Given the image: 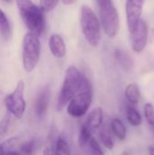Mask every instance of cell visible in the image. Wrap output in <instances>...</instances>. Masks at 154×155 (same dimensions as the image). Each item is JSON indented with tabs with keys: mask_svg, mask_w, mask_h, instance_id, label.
<instances>
[{
	"mask_svg": "<svg viewBox=\"0 0 154 155\" xmlns=\"http://www.w3.org/2000/svg\"><path fill=\"white\" fill-rule=\"evenodd\" d=\"M39 3L44 12H50L57 6L59 0H40Z\"/></svg>",
	"mask_w": 154,
	"mask_h": 155,
	"instance_id": "obj_25",
	"label": "cell"
},
{
	"mask_svg": "<svg viewBox=\"0 0 154 155\" xmlns=\"http://www.w3.org/2000/svg\"><path fill=\"white\" fill-rule=\"evenodd\" d=\"M18 139L16 137L9 138L0 143V154H17L15 149L17 145Z\"/></svg>",
	"mask_w": 154,
	"mask_h": 155,
	"instance_id": "obj_16",
	"label": "cell"
},
{
	"mask_svg": "<svg viewBox=\"0 0 154 155\" xmlns=\"http://www.w3.org/2000/svg\"><path fill=\"white\" fill-rule=\"evenodd\" d=\"M96 3L98 5L99 9L106 8V7H109L113 5V0H96Z\"/></svg>",
	"mask_w": 154,
	"mask_h": 155,
	"instance_id": "obj_27",
	"label": "cell"
},
{
	"mask_svg": "<svg viewBox=\"0 0 154 155\" xmlns=\"http://www.w3.org/2000/svg\"><path fill=\"white\" fill-rule=\"evenodd\" d=\"M5 1H8V2H9V1H11V0H5Z\"/></svg>",
	"mask_w": 154,
	"mask_h": 155,
	"instance_id": "obj_30",
	"label": "cell"
},
{
	"mask_svg": "<svg viewBox=\"0 0 154 155\" xmlns=\"http://www.w3.org/2000/svg\"><path fill=\"white\" fill-rule=\"evenodd\" d=\"M11 115L12 114L7 111L6 114L0 121V140H2L8 132L9 124H10V121H11Z\"/></svg>",
	"mask_w": 154,
	"mask_h": 155,
	"instance_id": "obj_23",
	"label": "cell"
},
{
	"mask_svg": "<svg viewBox=\"0 0 154 155\" xmlns=\"http://www.w3.org/2000/svg\"><path fill=\"white\" fill-rule=\"evenodd\" d=\"M23 22L31 33L40 35L45 25L43 9L34 5L32 0H15Z\"/></svg>",
	"mask_w": 154,
	"mask_h": 155,
	"instance_id": "obj_1",
	"label": "cell"
},
{
	"mask_svg": "<svg viewBox=\"0 0 154 155\" xmlns=\"http://www.w3.org/2000/svg\"><path fill=\"white\" fill-rule=\"evenodd\" d=\"M149 153L152 155H154V146L149 147Z\"/></svg>",
	"mask_w": 154,
	"mask_h": 155,
	"instance_id": "obj_29",
	"label": "cell"
},
{
	"mask_svg": "<svg viewBox=\"0 0 154 155\" xmlns=\"http://www.w3.org/2000/svg\"><path fill=\"white\" fill-rule=\"evenodd\" d=\"M131 35L133 50L137 54L142 53L146 47L148 39V27L146 23L141 19L136 29Z\"/></svg>",
	"mask_w": 154,
	"mask_h": 155,
	"instance_id": "obj_9",
	"label": "cell"
},
{
	"mask_svg": "<svg viewBox=\"0 0 154 155\" xmlns=\"http://www.w3.org/2000/svg\"><path fill=\"white\" fill-rule=\"evenodd\" d=\"M93 86L90 81L84 77L81 89L67 104V113L73 117L80 118L89 110L93 102Z\"/></svg>",
	"mask_w": 154,
	"mask_h": 155,
	"instance_id": "obj_4",
	"label": "cell"
},
{
	"mask_svg": "<svg viewBox=\"0 0 154 155\" xmlns=\"http://www.w3.org/2000/svg\"><path fill=\"white\" fill-rule=\"evenodd\" d=\"M92 137H93V133L91 131H89L84 125H82V128H81L80 134H79V137H78V143H79L80 147L83 150H84L86 148V146Z\"/></svg>",
	"mask_w": 154,
	"mask_h": 155,
	"instance_id": "obj_20",
	"label": "cell"
},
{
	"mask_svg": "<svg viewBox=\"0 0 154 155\" xmlns=\"http://www.w3.org/2000/svg\"><path fill=\"white\" fill-rule=\"evenodd\" d=\"M84 151L86 153H92V154H95V155H101L103 153V152L102 151L98 142L93 138L92 137L91 140L89 141L86 148L84 149Z\"/></svg>",
	"mask_w": 154,
	"mask_h": 155,
	"instance_id": "obj_22",
	"label": "cell"
},
{
	"mask_svg": "<svg viewBox=\"0 0 154 155\" xmlns=\"http://www.w3.org/2000/svg\"><path fill=\"white\" fill-rule=\"evenodd\" d=\"M144 115L149 124L154 127V106L152 104L147 103L144 105Z\"/></svg>",
	"mask_w": 154,
	"mask_h": 155,
	"instance_id": "obj_24",
	"label": "cell"
},
{
	"mask_svg": "<svg viewBox=\"0 0 154 155\" xmlns=\"http://www.w3.org/2000/svg\"><path fill=\"white\" fill-rule=\"evenodd\" d=\"M24 94L25 83L23 80H19L14 92L6 95L5 98V104L7 111L17 119H21L25 111L26 103Z\"/></svg>",
	"mask_w": 154,
	"mask_h": 155,
	"instance_id": "obj_6",
	"label": "cell"
},
{
	"mask_svg": "<svg viewBox=\"0 0 154 155\" xmlns=\"http://www.w3.org/2000/svg\"><path fill=\"white\" fill-rule=\"evenodd\" d=\"M22 46L23 66L27 73H30L36 67L40 59L41 44L38 35L31 32L25 34Z\"/></svg>",
	"mask_w": 154,
	"mask_h": 155,
	"instance_id": "obj_5",
	"label": "cell"
},
{
	"mask_svg": "<svg viewBox=\"0 0 154 155\" xmlns=\"http://www.w3.org/2000/svg\"><path fill=\"white\" fill-rule=\"evenodd\" d=\"M77 0H62L63 4L65 5H73L76 2Z\"/></svg>",
	"mask_w": 154,
	"mask_h": 155,
	"instance_id": "obj_28",
	"label": "cell"
},
{
	"mask_svg": "<svg viewBox=\"0 0 154 155\" xmlns=\"http://www.w3.org/2000/svg\"><path fill=\"white\" fill-rule=\"evenodd\" d=\"M111 129L114 135L120 140L124 141L126 138V128L120 119H113L111 122Z\"/></svg>",
	"mask_w": 154,
	"mask_h": 155,
	"instance_id": "obj_17",
	"label": "cell"
},
{
	"mask_svg": "<svg viewBox=\"0 0 154 155\" xmlns=\"http://www.w3.org/2000/svg\"><path fill=\"white\" fill-rule=\"evenodd\" d=\"M84 75L74 65H70L64 74V83L57 100V111L61 112L81 89Z\"/></svg>",
	"mask_w": 154,
	"mask_h": 155,
	"instance_id": "obj_2",
	"label": "cell"
},
{
	"mask_svg": "<svg viewBox=\"0 0 154 155\" xmlns=\"http://www.w3.org/2000/svg\"><path fill=\"white\" fill-rule=\"evenodd\" d=\"M49 100H50V89L49 86H45L39 92L34 103V112L38 118L41 119L44 116L48 108Z\"/></svg>",
	"mask_w": 154,
	"mask_h": 155,
	"instance_id": "obj_10",
	"label": "cell"
},
{
	"mask_svg": "<svg viewBox=\"0 0 154 155\" xmlns=\"http://www.w3.org/2000/svg\"><path fill=\"white\" fill-rule=\"evenodd\" d=\"M99 139H100L102 144L105 148H107L109 150H112L113 148L114 143H113L112 135H111L110 131L107 126H103L101 128V130L99 132Z\"/></svg>",
	"mask_w": 154,
	"mask_h": 155,
	"instance_id": "obj_18",
	"label": "cell"
},
{
	"mask_svg": "<svg viewBox=\"0 0 154 155\" xmlns=\"http://www.w3.org/2000/svg\"><path fill=\"white\" fill-rule=\"evenodd\" d=\"M0 35L5 41L9 40L12 36L11 25L5 12L0 8Z\"/></svg>",
	"mask_w": 154,
	"mask_h": 155,
	"instance_id": "obj_14",
	"label": "cell"
},
{
	"mask_svg": "<svg viewBox=\"0 0 154 155\" xmlns=\"http://www.w3.org/2000/svg\"><path fill=\"white\" fill-rule=\"evenodd\" d=\"M80 25L86 42L93 47L98 46L101 41V22L93 9L84 5L81 7Z\"/></svg>",
	"mask_w": 154,
	"mask_h": 155,
	"instance_id": "obj_3",
	"label": "cell"
},
{
	"mask_svg": "<svg viewBox=\"0 0 154 155\" xmlns=\"http://www.w3.org/2000/svg\"><path fill=\"white\" fill-rule=\"evenodd\" d=\"M55 154H70V146L67 141L63 137L59 136L55 143Z\"/></svg>",
	"mask_w": 154,
	"mask_h": 155,
	"instance_id": "obj_21",
	"label": "cell"
},
{
	"mask_svg": "<svg viewBox=\"0 0 154 155\" xmlns=\"http://www.w3.org/2000/svg\"><path fill=\"white\" fill-rule=\"evenodd\" d=\"M115 58L117 60V62L119 63V64L126 71H129L132 69L133 67V60L131 58V56L124 51H123L122 49H116L115 53H114Z\"/></svg>",
	"mask_w": 154,
	"mask_h": 155,
	"instance_id": "obj_15",
	"label": "cell"
},
{
	"mask_svg": "<svg viewBox=\"0 0 154 155\" xmlns=\"http://www.w3.org/2000/svg\"><path fill=\"white\" fill-rule=\"evenodd\" d=\"M99 13L100 22L104 33L109 37H114L118 34L120 26L119 14L116 7L113 5L109 7L99 9Z\"/></svg>",
	"mask_w": 154,
	"mask_h": 155,
	"instance_id": "obj_7",
	"label": "cell"
},
{
	"mask_svg": "<svg viewBox=\"0 0 154 155\" xmlns=\"http://www.w3.org/2000/svg\"><path fill=\"white\" fill-rule=\"evenodd\" d=\"M125 97L131 104H137L140 101L141 92L137 84H129L125 88Z\"/></svg>",
	"mask_w": 154,
	"mask_h": 155,
	"instance_id": "obj_13",
	"label": "cell"
},
{
	"mask_svg": "<svg viewBox=\"0 0 154 155\" xmlns=\"http://www.w3.org/2000/svg\"><path fill=\"white\" fill-rule=\"evenodd\" d=\"M49 48L52 54L56 58H63L66 54V46L61 35L54 34L49 38Z\"/></svg>",
	"mask_w": 154,
	"mask_h": 155,
	"instance_id": "obj_12",
	"label": "cell"
},
{
	"mask_svg": "<svg viewBox=\"0 0 154 155\" xmlns=\"http://www.w3.org/2000/svg\"><path fill=\"white\" fill-rule=\"evenodd\" d=\"M103 119V109L97 107L93 109L92 112H90L83 125H84L89 131H91L93 134L94 132L98 131L102 127Z\"/></svg>",
	"mask_w": 154,
	"mask_h": 155,
	"instance_id": "obj_11",
	"label": "cell"
},
{
	"mask_svg": "<svg viewBox=\"0 0 154 155\" xmlns=\"http://www.w3.org/2000/svg\"><path fill=\"white\" fill-rule=\"evenodd\" d=\"M126 117L132 126L137 127L142 124V116L140 113L133 106H128L126 110Z\"/></svg>",
	"mask_w": 154,
	"mask_h": 155,
	"instance_id": "obj_19",
	"label": "cell"
},
{
	"mask_svg": "<svg viewBox=\"0 0 154 155\" xmlns=\"http://www.w3.org/2000/svg\"><path fill=\"white\" fill-rule=\"evenodd\" d=\"M34 147H35V142L34 140L29 141L27 143H25L24 144H22L20 146L19 153H22V154H31V153H34Z\"/></svg>",
	"mask_w": 154,
	"mask_h": 155,
	"instance_id": "obj_26",
	"label": "cell"
},
{
	"mask_svg": "<svg viewBox=\"0 0 154 155\" xmlns=\"http://www.w3.org/2000/svg\"><path fill=\"white\" fill-rule=\"evenodd\" d=\"M145 0H126V20L129 32L132 34L137 27L143 11Z\"/></svg>",
	"mask_w": 154,
	"mask_h": 155,
	"instance_id": "obj_8",
	"label": "cell"
}]
</instances>
